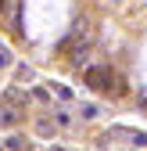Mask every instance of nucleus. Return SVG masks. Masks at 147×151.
Masks as SVG:
<instances>
[{
    "label": "nucleus",
    "mask_w": 147,
    "mask_h": 151,
    "mask_svg": "<svg viewBox=\"0 0 147 151\" xmlns=\"http://www.w3.org/2000/svg\"><path fill=\"white\" fill-rule=\"evenodd\" d=\"M90 32H93V25L83 18V22H76V25H72V32L65 36V43H61V50H65V54H72V61H76V65L86 58V47H90V40H93Z\"/></svg>",
    "instance_id": "f257e3e1"
},
{
    "label": "nucleus",
    "mask_w": 147,
    "mask_h": 151,
    "mask_svg": "<svg viewBox=\"0 0 147 151\" xmlns=\"http://www.w3.org/2000/svg\"><path fill=\"white\" fill-rule=\"evenodd\" d=\"M58 151H65V147H58Z\"/></svg>",
    "instance_id": "6e6552de"
},
{
    "label": "nucleus",
    "mask_w": 147,
    "mask_h": 151,
    "mask_svg": "<svg viewBox=\"0 0 147 151\" xmlns=\"http://www.w3.org/2000/svg\"><path fill=\"white\" fill-rule=\"evenodd\" d=\"M118 137H126V140H133L136 147H147V133H136V129H115Z\"/></svg>",
    "instance_id": "7ed1b4c3"
},
{
    "label": "nucleus",
    "mask_w": 147,
    "mask_h": 151,
    "mask_svg": "<svg viewBox=\"0 0 147 151\" xmlns=\"http://www.w3.org/2000/svg\"><path fill=\"white\" fill-rule=\"evenodd\" d=\"M4 65H11V54H7L4 47H0V68H4Z\"/></svg>",
    "instance_id": "423d86ee"
},
{
    "label": "nucleus",
    "mask_w": 147,
    "mask_h": 151,
    "mask_svg": "<svg viewBox=\"0 0 147 151\" xmlns=\"http://www.w3.org/2000/svg\"><path fill=\"white\" fill-rule=\"evenodd\" d=\"M86 83L93 86V90H108V86L118 83V79H115V72L108 68V65H90L86 68Z\"/></svg>",
    "instance_id": "f03ea898"
},
{
    "label": "nucleus",
    "mask_w": 147,
    "mask_h": 151,
    "mask_svg": "<svg viewBox=\"0 0 147 151\" xmlns=\"http://www.w3.org/2000/svg\"><path fill=\"white\" fill-rule=\"evenodd\" d=\"M18 122V111L14 108H0V126H14Z\"/></svg>",
    "instance_id": "20e7f679"
},
{
    "label": "nucleus",
    "mask_w": 147,
    "mask_h": 151,
    "mask_svg": "<svg viewBox=\"0 0 147 151\" xmlns=\"http://www.w3.org/2000/svg\"><path fill=\"white\" fill-rule=\"evenodd\" d=\"M4 11H7V0H0V14H4Z\"/></svg>",
    "instance_id": "0eeeda50"
},
{
    "label": "nucleus",
    "mask_w": 147,
    "mask_h": 151,
    "mask_svg": "<svg viewBox=\"0 0 147 151\" xmlns=\"http://www.w3.org/2000/svg\"><path fill=\"white\" fill-rule=\"evenodd\" d=\"M7 104H25V93L18 90V86H11L7 90Z\"/></svg>",
    "instance_id": "39448f33"
}]
</instances>
